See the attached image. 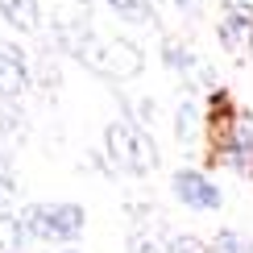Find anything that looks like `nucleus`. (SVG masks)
Returning <instances> with one entry per match:
<instances>
[{"label": "nucleus", "mask_w": 253, "mask_h": 253, "mask_svg": "<svg viewBox=\"0 0 253 253\" xmlns=\"http://www.w3.org/2000/svg\"><path fill=\"white\" fill-rule=\"evenodd\" d=\"M54 46L62 54H71L75 62H83L87 71H96L104 79H137L145 67V54L125 38H100L96 29L87 25V13L83 17H58L54 29H50Z\"/></svg>", "instance_id": "1"}, {"label": "nucleus", "mask_w": 253, "mask_h": 253, "mask_svg": "<svg viewBox=\"0 0 253 253\" xmlns=\"http://www.w3.org/2000/svg\"><path fill=\"white\" fill-rule=\"evenodd\" d=\"M104 158L112 170L125 174H150L158 166V145L154 137L133 121H108L104 125Z\"/></svg>", "instance_id": "2"}, {"label": "nucleus", "mask_w": 253, "mask_h": 253, "mask_svg": "<svg viewBox=\"0 0 253 253\" xmlns=\"http://www.w3.org/2000/svg\"><path fill=\"white\" fill-rule=\"evenodd\" d=\"M29 241H75L87 224V212L79 204H29L21 212Z\"/></svg>", "instance_id": "3"}, {"label": "nucleus", "mask_w": 253, "mask_h": 253, "mask_svg": "<svg viewBox=\"0 0 253 253\" xmlns=\"http://www.w3.org/2000/svg\"><path fill=\"white\" fill-rule=\"evenodd\" d=\"M170 191L183 208H195V212H216L220 204H224V195H220V187L208 178L204 170H178L170 178Z\"/></svg>", "instance_id": "4"}, {"label": "nucleus", "mask_w": 253, "mask_h": 253, "mask_svg": "<svg viewBox=\"0 0 253 253\" xmlns=\"http://www.w3.org/2000/svg\"><path fill=\"white\" fill-rule=\"evenodd\" d=\"M29 83H34V75H29L25 50L13 42H0V100H21Z\"/></svg>", "instance_id": "5"}, {"label": "nucleus", "mask_w": 253, "mask_h": 253, "mask_svg": "<svg viewBox=\"0 0 253 253\" xmlns=\"http://www.w3.org/2000/svg\"><path fill=\"white\" fill-rule=\"evenodd\" d=\"M216 38H220V46L233 50V54L253 50V8L249 4H228L224 13H220V21H216Z\"/></svg>", "instance_id": "6"}, {"label": "nucleus", "mask_w": 253, "mask_h": 253, "mask_svg": "<svg viewBox=\"0 0 253 253\" xmlns=\"http://www.w3.org/2000/svg\"><path fill=\"white\" fill-rule=\"evenodd\" d=\"M0 17H4L17 34H38V29H42L38 0H0Z\"/></svg>", "instance_id": "7"}, {"label": "nucleus", "mask_w": 253, "mask_h": 253, "mask_svg": "<svg viewBox=\"0 0 253 253\" xmlns=\"http://www.w3.org/2000/svg\"><path fill=\"white\" fill-rule=\"evenodd\" d=\"M25 141V121L17 108H0V158H8L17 145Z\"/></svg>", "instance_id": "8"}, {"label": "nucleus", "mask_w": 253, "mask_h": 253, "mask_svg": "<svg viewBox=\"0 0 253 253\" xmlns=\"http://www.w3.org/2000/svg\"><path fill=\"white\" fill-rule=\"evenodd\" d=\"M25 245H29V233L21 224V216L0 212V253H25Z\"/></svg>", "instance_id": "9"}, {"label": "nucleus", "mask_w": 253, "mask_h": 253, "mask_svg": "<svg viewBox=\"0 0 253 253\" xmlns=\"http://www.w3.org/2000/svg\"><path fill=\"white\" fill-rule=\"evenodd\" d=\"M166 241H170V237H166ZM166 241H162V228H145V224H137L133 233H129V253H162Z\"/></svg>", "instance_id": "10"}, {"label": "nucleus", "mask_w": 253, "mask_h": 253, "mask_svg": "<svg viewBox=\"0 0 253 253\" xmlns=\"http://www.w3.org/2000/svg\"><path fill=\"white\" fill-rule=\"evenodd\" d=\"M104 4H108L121 21H133V25L154 21V4H150V0H104Z\"/></svg>", "instance_id": "11"}, {"label": "nucleus", "mask_w": 253, "mask_h": 253, "mask_svg": "<svg viewBox=\"0 0 253 253\" xmlns=\"http://www.w3.org/2000/svg\"><path fill=\"white\" fill-rule=\"evenodd\" d=\"M199 125H204L199 108H195L191 100H183V104H178V112H174V137H178V141H191V137L199 133Z\"/></svg>", "instance_id": "12"}, {"label": "nucleus", "mask_w": 253, "mask_h": 253, "mask_svg": "<svg viewBox=\"0 0 253 253\" xmlns=\"http://www.w3.org/2000/svg\"><path fill=\"white\" fill-rule=\"evenodd\" d=\"M228 154H253V117L249 112H237V121H233V150Z\"/></svg>", "instance_id": "13"}, {"label": "nucleus", "mask_w": 253, "mask_h": 253, "mask_svg": "<svg viewBox=\"0 0 253 253\" xmlns=\"http://www.w3.org/2000/svg\"><path fill=\"white\" fill-rule=\"evenodd\" d=\"M245 245H249V241L241 237V233L224 228V233H216V241L208 245V253H245Z\"/></svg>", "instance_id": "14"}, {"label": "nucleus", "mask_w": 253, "mask_h": 253, "mask_svg": "<svg viewBox=\"0 0 253 253\" xmlns=\"http://www.w3.org/2000/svg\"><path fill=\"white\" fill-rule=\"evenodd\" d=\"M29 75H38L42 87H58V83H62V75H58V67H54V58H50V54H42L34 67H29Z\"/></svg>", "instance_id": "15"}, {"label": "nucleus", "mask_w": 253, "mask_h": 253, "mask_svg": "<svg viewBox=\"0 0 253 253\" xmlns=\"http://www.w3.org/2000/svg\"><path fill=\"white\" fill-rule=\"evenodd\" d=\"M162 253H208V245L199 237H191V233H183V237H170L166 241V249Z\"/></svg>", "instance_id": "16"}, {"label": "nucleus", "mask_w": 253, "mask_h": 253, "mask_svg": "<svg viewBox=\"0 0 253 253\" xmlns=\"http://www.w3.org/2000/svg\"><path fill=\"white\" fill-rule=\"evenodd\" d=\"M13 195H17V174H13V166H8V158H0V208Z\"/></svg>", "instance_id": "17"}, {"label": "nucleus", "mask_w": 253, "mask_h": 253, "mask_svg": "<svg viewBox=\"0 0 253 253\" xmlns=\"http://www.w3.org/2000/svg\"><path fill=\"white\" fill-rule=\"evenodd\" d=\"M174 4H178V8H191V4H199V0H174Z\"/></svg>", "instance_id": "18"}, {"label": "nucleus", "mask_w": 253, "mask_h": 253, "mask_svg": "<svg viewBox=\"0 0 253 253\" xmlns=\"http://www.w3.org/2000/svg\"><path fill=\"white\" fill-rule=\"evenodd\" d=\"M62 253H75V249H62Z\"/></svg>", "instance_id": "19"}]
</instances>
